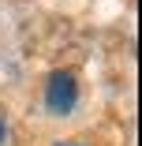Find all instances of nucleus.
Masks as SVG:
<instances>
[{"mask_svg": "<svg viewBox=\"0 0 142 146\" xmlns=\"http://www.w3.org/2000/svg\"><path fill=\"white\" fill-rule=\"evenodd\" d=\"M75 105H79V79H75V71H64V68L52 71L45 79V109L52 116H67Z\"/></svg>", "mask_w": 142, "mask_h": 146, "instance_id": "nucleus-1", "label": "nucleus"}, {"mask_svg": "<svg viewBox=\"0 0 142 146\" xmlns=\"http://www.w3.org/2000/svg\"><path fill=\"white\" fill-rule=\"evenodd\" d=\"M56 146H82V142H56Z\"/></svg>", "mask_w": 142, "mask_h": 146, "instance_id": "nucleus-3", "label": "nucleus"}, {"mask_svg": "<svg viewBox=\"0 0 142 146\" xmlns=\"http://www.w3.org/2000/svg\"><path fill=\"white\" fill-rule=\"evenodd\" d=\"M8 142V120H4V112H0V146Z\"/></svg>", "mask_w": 142, "mask_h": 146, "instance_id": "nucleus-2", "label": "nucleus"}]
</instances>
